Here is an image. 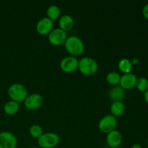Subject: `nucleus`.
Returning <instances> with one entry per match:
<instances>
[{
    "instance_id": "obj_1",
    "label": "nucleus",
    "mask_w": 148,
    "mask_h": 148,
    "mask_svg": "<svg viewBox=\"0 0 148 148\" xmlns=\"http://www.w3.org/2000/svg\"><path fill=\"white\" fill-rule=\"evenodd\" d=\"M64 47L67 52L75 57L82 54L85 50L83 40L77 36H71L67 37L64 42Z\"/></svg>"
},
{
    "instance_id": "obj_2",
    "label": "nucleus",
    "mask_w": 148,
    "mask_h": 148,
    "mask_svg": "<svg viewBox=\"0 0 148 148\" xmlns=\"http://www.w3.org/2000/svg\"><path fill=\"white\" fill-rule=\"evenodd\" d=\"M78 69L82 74L86 76H92L97 72L98 64L93 58L85 56L79 60Z\"/></svg>"
},
{
    "instance_id": "obj_3",
    "label": "nucleus",
    "mask_w": 148,
    "mask_h": 148,
    "mask_svg": "<svg viewBox=\"0 0 148 148\" xmlns=\"http://www.w3.org/2000/svg\"><path fill=\"white\" fill-rule=\"evenodd\" d=\"M8 95L11 100L17 103L23 102L27 96V89L21 83H13L9 87Z\"/></svg>"
},
{
    "instance_id": "obj_4",
    "label": "nucleus",
    "mask_w": 148,
    "mask_h": 148,
    "mask_svg": "<svg viewBox=\"0 0 148 148\" xmlns=\"http://www.w3.org/2000/svg\"><path fill=\"white\" fill-rule=\"evenodd\" d=\"M59 135L54 132L43 133L38 139V144L42 148H53L59 143Z\"/></svg>"
},
{
    "instance_id": "obj_5",
    "label": "nucleus",
    "mask_w": 148,
    "mask_h": 148,
    "mask_svg": "<svg viewBox=\"0 0 148 148\" xmlns=\"http://www.w3.org/2000/svg\"><path fill=\"white\" fill-rule=\"evenodd\" d=\"M117 126L116 117L112 114H106L98 122L100 130L104 133H109L116 129Z\"/></svg>"
},
{
    "instance_id": "obj_6",
    "label": "nucleus",
    "mask_w": 148,
    "mask_h": 148,
    "mask_svg": "<svg viewBox=\"0 0 148 148\" xmlns=\"http://www.w3.org/2000/svg\"><path fill=\"white\" fill-rule=\"evenodd\" d=\"M66 38H67L66 33L60 27L53 28L51 31L48 34L49 41L54 46H60L63 44Z\"/></svg>"
},
{
    "instance_id": "obj_7",
    "label": "nucleus",
    "mask_w": 148,
    "mask_h": 148,
    "mask_svg": "<svg viewBox=\"0 0 148 148\" xmlns=\"http://www.w3.org/2000/svg\"><path fill=\"white\" fill-rule=\"evenodd\" d=\"M17 139L11 132L4 131L0 132V148H16Z\"/></svg>"
},
{
    "instance_id": "obj_8",
    "label": "nucleus",
    "mask_w": 148,
    "mask_h": 148,
    "mask_svg": "<svg viewBox=\"0 0 148 148\" xmlns=\"http://www.w3.org/2000/svg\"><path fill=\"white\" fill-rule=\"evenodd\" d=\"M43 103V98L41 95L37 92L27 95L24 101L25 106L29 110H36L40 108Z\"/></svg>"
},
{
    "instance_id": "obj_9",
    "label": "nucleus",
    "mask_w": 148,
    "mask_h": 148,
    "mask_svg": "<svg viewBox=\"0 0 148 148\" xmlns=\"http://www.w3.org/2000/svg\"><path fill=\"white\" fill-rule=\"evenodd\" d=\"M78 64H79V60L75 56H65L61 61L60 67L64 72L71 73L78 69Z\"/></svg>"
},
{
    "instance_id": "obj_10",
    "label": "nucleus",
    "mask_w": 148,
    "mask_h": 148,
    "mask_svg": "<svg viewBox=\"0 0 148 148\" xmlns=\"http://www.w3.org/2000/svg\"><path fill=\"white\" fill-rule=\"evenodd\" d=\"M53 21L48 17H41L36 24V30L40 35H47L52 30Z\"/></svg>"
},
{
    "instance_id": "obj_11",
    "label": "nucleus",
    "mask_w": 148,
    "mask_h": 148,
    "mask_svg": "<svg viewBox=\"0 0 148 148\" xmlns=\"http://www.w3.org/2000/svg\"><path fill=\"white\" fill-rule=\"evenodd\" d=\"M123 137L121 133L116 130L110 132L107 134L106 143L110 147L118 148L122 143Z\"/></svg>"
},
{
    "instance_id": "obj_12",
    "label": "nucleus",
    "mask_w": 148,
    "mask_h": 148,
    "mask_svg": "<svg viewBox=\"0 0 148 148\" xmlns=\"http://www.w3.org/2000/svg\"><path fill=\"white\" fill-rule=\"evenodd\" d=\"M137 77L134 74L128 73L124 74L121 76L120 78V86L124 90L132 89L134 87H135L136 82H137Z\"/></svg>"
},
{
    "instance_id": "obj_13",
    "label": "nucleus",
    "mask_w": 148,
    "mask_h": 148,
    "mask_svg": "<svg viewBox=\"0 0 148 148\" xmlns=\"http://www.w3.org/2000/svg\"><path fill=\"white\" fill-rule=\"evenodd\" d=\"M108 97L113 102L122 101L125 96V90L121 88L119 85L112 86L108 92Z\"/></svg>"
},
{
    "instance_id": "obj_14",
    "label": "nucleus",
    "mask_w": 148,
    "mask_h": 148,
    "mask_svg": "<svg viewBox=\"0 0 148 148\" xmlns=\"http://www.w3.org/2000/svg\"><path fill=\"white\" fill-rule=\"evenodd\" d=\"M59 27L64 30L65 32L69 31L73 28L74 25H75V20L72 16L65 14L60 16V17H59Z\"/></svg>"
},
{
    "instance_id": "obj_15",
    "label": "nucleus",
    "mask_w": 148,
    "mask_h": 148,
    "mask_svg": "<svg viewBox=\"0 0 148 148\" xmlns=\"http://www.w3.org/2000/svg\"><path fill=\"white\" fill-rule=\"evenodd\" d=\"M20 109V104L16 101L10 100L4 106V111L7 115H14Z\"/></svg>"
},
{
    "instance_id": "obj_16",
    "label": "nucleus",
    "mask_w": 148,
    "mask_h": 148,
    "mask_svg": "<svg viewBox=\"0 0 148 148\" xmlns=\"http://www.w3.org/2000/svg\"><path fill=\"white\" fill-rule=\"evenodd\" d=\"M111 112L114 116H119L125 111V105L122 101L113 102L111 105Z\"/></svg>"
},
{
    "instance_id": "obj_17",
    "label": "nucleus",
    "mask_w": 148,
    "mask_h": 148,
    "mask_svg": "<svg viewBox=\"0 0 148 148\" xmlns=\"http://www.w3.org/2000/svg\"><path fill=\"white\" fill-rule=\"evenodd\" d=\"M132 64L130 59L127 58H123L119 62L118 67L120 69L121 72H122L124 74L131 73V71L132 69Z\"/></svg>"
},
{
    "instance_id": "obj_18",
    "label": "nucleus",
    "mask_w": 148,
    "mask_h": 148,
    "mask_svg": "<svg viewBox=\"0 0 148 148\" xmlns=\"http://www.w3.org/2000/svg\"><path fill=\"white\" fill-rule=\"evenodd\" d=\"M46 13H47V17L53 21L54 20H56L59 17H60L61 10L57 5L51 4L48 7Z\"/></svg>"
},
{
    "instance_id": "obj_19",
    "label": "nucleus",
    "mask_w": 148,
    "mask_h": 148,
    "mask_svg": "<svg viewBox=\"0 0 148 148\" xmlns=\"http://www.w3.org/2000/svg\"><path fill=\"white\" fill-rule=\"evenodd\" d=\"M120 78H121V75L118 72H110L107 74L106 79L108 83L114 86V85H117L119 84Z\"/></svg>"
},
{
    "instance_id": "obj_20",
    "label": "nucleus",
    "mask_w": 148,
    "mask_h": 148,
    "mask_svg": "<svg viewBox=\"0 0 148 148\" xmlns=\"http://www.w3.org/2000/svg\"><path fill=\"white\" fill-rule=\"evenodd\" d=\"M135 87L139 91L145 92L148 90V79L145 77L137 78Z\"/></svg>"
},
{
    "instance_id": "obj_21",
    "label": "nucleus",
    "mask_w": 148,
    "mask_h": 148,
    "mask_svg": "<svg viewBox=\"0 0 148 148\" xmlns=\"http://www.w3.org/2000/svg\"><path fill=\"white\" fill-rule=\"evenodd\" d=\"M29 132H30V134L32 137L37 139H38L43 134V129L38 124H33V125H32L30 127Z\"/></svg>"
},
{
    "instance_id": "obj_22",
    "label": "nucleus",
    "mask_w": 148,
    "mask_h": 148,
    "mask_svg": "<svg viewBox=\"0 0 148 148\" xmlns=\"http://www.w3.org/2000/svg\"><path fill=\"white\" fill-rule=\"evenodd\" d=\"M143 14L147 20H148V3L143 7Z\"/></svg>"
},
{
    "instance_id": "obj_23",
    "label": "nucleus",
    "mask_w": 148,
    "mask_h": 148,
    "mask_svg": "<svg viewBox=\"0 0 148 148\" xmlns=\"http://www.w3.org/2000/svg\"><path fill=\"white\" fill-rule=\"evenodd\" d=\"M131 62L132 65H137L138 64L139 62H140V59H139L138 58H134L132 60H131Z\"/></svg>"
},
{
    "instance_id": "obj_24",
    "label": "nucleus",
    "mask_w": 148,
    "mask_h": 148,
    "mask_svg": "<svg viewBox=\"0 0 148 148\" xmlns=\"http://www.w3.org/2000/svg\"><path fill=\"white\" fill-rule=\"evenodd\" d=\"M144 98H145V102L148 104V90L144 92Z\"/></svg>"
},
{
    "instance_id": "obj_25",
    "label": "nucleus",
    "mask_w": 148,
    "mask_h": 148,
    "mask_svg": "<svg viewBox=\"0 0 148 148\" xmlns=\"http://www.w3.org/2000/svg\"><path fill=\"white\" fill-rule=\"evenodd\" d=\"M132 148H143L142 146L139 144H134L132 146Z\"/></svg>"
},
{
    "instance_id": "obj_26",
    "label": "nucleus",
    "mask_w": 148,
    "mask_h": 148,
    "mask_svg": "<svg viewBox=\"0 0 148 148\" xmlns=\"http://www.w3.org/2000/svg\"><path fill=\"white\" fill-rule=\"evenodd\" d=\"M30 148H38V147H30Z\"/></svg>"
},
{
    "instance_id": "obj_27",
    "label": "nucleus",
    "mask_w": 148,
    "mask_h": 148,
    "mask_svg": "<svg viewBox=\"0 0 148 148\" xmlns=\"http://www.w3.org/2000/svg\"><path fill=\"white\" fill-rule=\"evenodd\" d=\"M147 145H148V141H147Z\"/></svg>"
},
{
    "instance_id": "obj_28",
    "label": "nucleus",
    "mask_w": 148,
    "mask_h": 148,
    "mask_svg": "<svg viewBox=\"0 0 148 148\" xmlns=\"http://www.w3.org/2000/svg\"><path fill=\"white\" fill-rule=\"evenodd\" d=\"M110 148H112V147H110Z\"/></svg>"
},
{
    "instance_id": "obj_29",
    "label": "nucleus",
    "mask_w": 148,
    "mask_h": 148,
    "mask_svg": "<svg viewBox=\"0 0 148 148\" xmlns=\"http://www.w3.org/2000/svg\"><path fill=\"white\" fill-rule=\"evenodd\" d=\"M147 148H148V147H147Z\"/></svg>"
}]
</instances>
